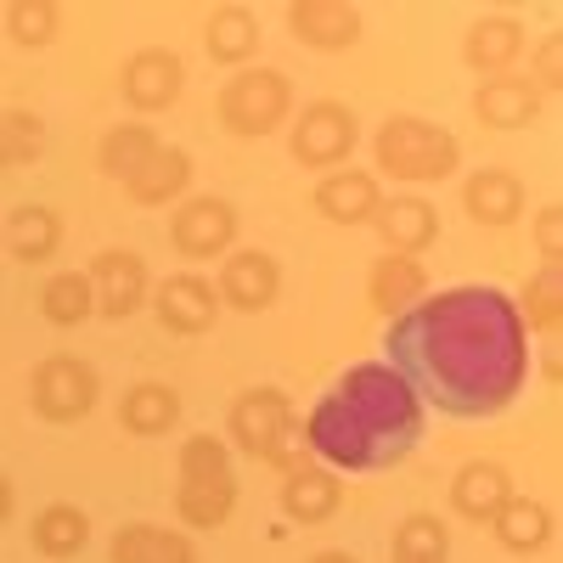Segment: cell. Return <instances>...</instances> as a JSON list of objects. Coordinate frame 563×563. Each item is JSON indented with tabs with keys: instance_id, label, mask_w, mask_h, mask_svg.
Masks as SVG:
<instances>
[{
	"instance_id": "cell-26",
	"label": "cell",
	"mask_w": 563,
	"mask_h": 563,
	"mask_svg": "<svg viewBox=\"0 0 563 563\" xmlns=\"http://www.w3.org/2000/svg\"><path fill=\"white\" fill-rule=\"evenodd\" d=\"M203 52L220 68H249L260 57V18L249 7H214L203 18Z\"/></svg>"
},
{
	"instance_id": "cell-8",
	"label": "cell",
	"mask_w": 563,
	"mask_h": 563,
	"mask_svg": "<svg viewBox=\"0 0 563 563\" xmlns=\"http://www.w3.org/2000/svg\"><path fill=\"white\" fill-rule=\"evenodd\" d=\"M355 147H361V119L350 102H333V97L305 102V113H294L288 124V153L305 169H339L350 164Z\"/></svg>"
},
{
	"instance_id": "cell-18",
	"label": "cell",
	"mask_w": 563,
	"mask_h": 563,
	"mask_svg": "<svg viewBox=\"0 0 563 563\" xmlns=\"http://www.w3.org/2000/svg\"><path fill=\"white\" fill-rule=\"evenodd\" d=\"M525 45H530V34H525V23L519 18H474L467 23V34H462V63L474 68L479 79H496V74H512V63L525 57Z\"/></svg>"
},
{
	"instance_id": "cell-19",
	"label": "cell",
	"mask_w": 563,
	"mask_h": 563,
	"mask_svg": "<svg viewBox=\"0 0 563 563\" xmlns=\"http://www.w3.org/2000/svg\"><path fill=\"white\" fill-rule=\"evenodd\" d=\"M474 119L485 130H530L541 119V90L530 85V74H496L479 79L474 90Z\"/></svg>"
},
{
	"instance_id": "cell-24",
	"label": "cell",
	"mask_w": 563,
	"mask_h": 563,
	"mask_svg": "<svg viewBox=\"0 0 563 563\" xmlns=\"http://www.w3.org/2000/svg\"><path fill=\"white\" fill-rule=\"evenodd\" d=\"M119 186H124V198L141 203V209H169V203L186 198V186H192V153H186V147H164V141H158V153L141 164L130 180H119Z\"/></svg>"
},
{
	"instance_id": "cell-17",
	"label": "cell",
	"mask_w": 563,
	"mask_h": 563,
	"mask_svg": "<svg viewBox=\"0 0 563 563\" xmlns=\"http://www.w3.org/2000/svg\"><path fill=\"white\" fill-rule=\"evenodd\" d=\"M288 34L305 52H350V45H361V12L350 0H294Z\"/></svg>"
},
{
	"instance_id": "cell-9",
	"label": "cell",
	"mask_w": 563,
	"mask_h": 563,
	"mask_svg": "<svg viewBox=\"0 0 563 563\" xmlns=\"http://www.w3.org/2000/svg\"><path fill=\"white\" fill-rule=\"evenodd\" d=\"M169 249L180 260H225L238 249V209H231V198H214V192L180 198L169 214Z\"/></svg>"
},
{
	"instance_id": "cell-14",
	"label": "cell",
	"mask_w": 563,
	"mask_h": 563,
	"mask_svg": "<svg viewBox=\"0 0 563 563\" xmlns=\"http://www.w3.org/2000/svg\"><path fill=\"white\" fill-rule=\"evenodd\" d=\"M310 203L327 225H372V214H378V203H384V186H378L372 169H327L316 180Z\"/></svg>"
},
{
	"instance_id": "cell-31",
	"label": "cell",
	"mask_w": 563,
	"mask_h": 563,
	"mask_svg": "<svg viewBox=\"0 0 563 563\" xmlns=\"http://www.w3.org/2000/svg\"><path fill=\"white\" fill-rule=\"evenodd\" d=\"M519 327L525 333H541V339H558L563 327V271L558 265H541L525 288H519Z\"/></svg>"
},
{
	"instance_id": "cell-28",
	"label": "cell",
	"mask_w": 563,
	"mask_h": 563,
	"mask_svg": "<svg viewBox=\"0 0 563 563\" xmlns=\"http://www.w3.org/2000/svg\"><path fill=\"white\" fill-rule=\"evenodd\" d=\"M29 547L40 558H52V563H68L90 547V512L74 507V501H52V507H40L34 512V525H29Z\"/></svg>"
},
{
	"instance_id": "cell-11",
	"label": "cell",
	"mask_w": 563,
	"mask_h": 563,
	"mask_svg": "<svg viewBox=\"0 0 563 563\" xmlns=\"http://www.w3.org/2000/svg\"><path fill=\"white\" fill-rule=\"evenodd\" d=\"M147 310L158 316L164 333H175V339H203L209 327L220 321V294H214V282H209V276H198V271H175V276L153 282Z\"/></svg>"
},
{
	"instance_id": "cell-37",
	"label": "cell",
	"mask_w": 563,
	"mask_h": 563,
	"mask_svg": "<svg viewBox=\"0 0 563 563\" xmlns=\"http://www.w3.org/2000/svg\"><path fill=\"white\" fill-rule=\"evenodd\" d=\"M536 249H541V265H558L563 260V209L558 203H541L536 209Z\"/></svg>"
},
{
	"instance_id": "cell-6",
	"label": "cell",
	"mask_w": 563,
	"mask_h": 563,
	"mask_svg": "<svg viewBox=\"0 0 563 563\" xmlns=\"http://www.w3.org/2000/svg\"><path fill=\"white\" fill-rule=\"evenodd\" d=\"M214 119L238 141H265L271 130H282L294 119V79L282 68H238L220 85Z\"/></svg>"
},
{
	"instance_id": "cell-25",
	"label": "cell",
	"mask_w": 563,
	"mask_h": 563,
	"mask_svg": "<svg viewBox=\"0 0 563 563\" xmlns=\"http://www.w3.org/2000/svg\"><path fill=\"white\" fill-rule=\"evenodd\" d=\"M108 563H198V547L169 525H124L108 541Z\"/></svg>"
},
{
	"instance_id": "cell-29",
	"label": "cell",
	"mask_w": 563,
	"mask_h": 563,
	"mask_svg": "<svg viewBox=\"0 0 563 563\" xmlns=\"http://www.w3.org/2000/svg\"><path fill=\"white\" fill-rule=\"evenodd\" d=\"M490 530H496V541H501L507 552L536 558V552H547V547H552L558 519H552V507H547V501H536V496H507V507L490 519Z\"/></svg>"
},
{
	"instance_id": "cell-23",
	"label": "cell",
	"mask_w": 563,
	"mask_h": 563,
	"mask_svg": "<svg viewBox=\"0 0 563 563\" xmlns=\"http://www.w3.org/2000/svg\"><path fill=\"white\" fill-rule=\"evenodd\" d=\"M63 249V214L45 203H23L0 220V254H12L18 265H45Z\"/></svg>"
},
{
	"instance_id": "cell-40",
	"label": "cell",
	"mask_w": 563,
	"mask_h": 563,
	"mask_svg": "<svg viewBox=\"0 0 563 563\" xmlns=\"http://www.w3.org/2000/svg\"><path fill=\"white\" fill-rule=\"evenodd\" d=\"M389 563H434V558H389Z\"/></svg>"
},
{
	"instance_id": "cell-15",
	"label": "cell",
	"mask_w": 563,
	"mask_h": 563,
	"mask_svg": "<svg viewBox=\"0 0 563 563\" xmlns=\"http://www.w3.org/2000/svg\"><path fill=\"white\" fill-rule=\"evenodd\" d=\"M372 231H378V243L384 254H422V249H434L440 238V209L429 198H417V192H395L378 203V214H372Z\"/></svg>"
},
{
	"instance_id": "cell-5",
	"label": "cell",
	"mask_w": 563,
	"mask_h": 563,
	"mask_svg": "<svg viewBox=\"0 0 563 563\" xmlns=\"http://www.w3.org/2000/svg\"><path fill=\"white\" fill-rule=\"evenodd\" d=\"M372 164H378L389 180L406 186H434L451 180L462 169V141L434 124V119H417V113H389L372 135Z\"/></svg>"
},
{
	"instance_id": "cell-39",
	"label": "cell",
	"mask_w": 563,
	"mask_h": 563,
	"mask_svg": "<svg viewBox=\"0 0 563 563\" xmlns=\"http://www.w3.org/2000/svg\"><path fill=\"white\" fill-rule=\"evenodd\" d=\"M310 563H361V558H355V552H339V547H327V552H316Z\"/></svg>"
},
{
	"instance_id": "cell-33",
	"label": "cell",
	"mask_w": 563,
	"mask_h": 563,
	"mask_svg": "<svg viewBox=\"0 0 563 563\" xmlns=\"http://www.w3.org/2000/svg\"><path fill=\"white\" fill-rule=\"evenodd\" d=\"M0 29H7V40L18 52H45L63 34V12H57V0H12L0 12Z\"/></svg>"
},
{
	"instance_id": "cell-4",
	"label": "cell",
	"mask_w": 563,
	"mask_h": 563,
	"mask_svg": "<svg viewBox=\"0 0 563 563\" xmlns=\"http://www.w3.org/2000/svg\"><path fill=\"white\" fill-rule=\"evenodd\" d=\"M238 512V474L231 445L214 434H192L175 451V519L186 530H220Z\"/></svg>"
},
{
	"instance_id": "cell-1",
	"label": "cell",
	"mask_w": 563,
	"mask_h": 563,
	"mask_svg": "<svg viewBox=\"0 0 563 563\" xmlns=\"http://www.w3.org/2000/svg\"><path fill=\"white\" fill-rule=\"evenodd\" d=\"M395 378L445 417H496L530 378V333L501 288H445L389 321Z\"/></svg>"
},
{
	"instance_id": "cell-34",
	"label": "cell",
	"mask_w": 563,
	"mask_h": 563,
	"mask_svg": "<svg viewBox=\"0 0 563 563\" xmlns=\"http://www.w3.org/2000/svg\"><path fill=\"white\" fill-rule=\"evenodd\" d=\"M389 558H434V563H451V530L440 512H406L395 525V547Z\"/></svg>"
},
{
	"instance_id": "cell-3",
	"label": "cell",
	"mask_w": 563,
	"mask_h": 563,
	"mask_svg": "<svg viewBox=\"0 0 563 563\" xmlns=\"http://www.w3.org/2000/svg\"><path fill=\"white\" fill-rule=\"evenodd\" d=\"M225 445L243 451L276 474H294V467L310 462V445H305V417L294 411V400L260 384V389H243L225 411Z\"/></svg>"
},
{
	"instance_id": "cell-36",
	"label": "cell",
	"mask_w": 563,
	"mask_h": 563,
	"mask_svg": "<svg viewBox=\"0 0 563 563\" xmlns=\"http://www.w3.org/2000/svg\"><path fill=\"white\" fill-rule=\"evenodd\" d=\"M530 85L541 90V102H547V97H558V90H563V40H558V34H547V40H541Z\"/></svg>"
},
{
	"instance_id": "cell-16",
	"label": "cell",
	"mask_w": 563,
	"mask_h": 563,
	"mask_svg": "<svg viewBox=\"0 0 563 563\" xmlns=\"http://www.w3.org/2000/svg\"><path fill=\"white\" fill-rule=\"evenodd\" d=\"M530 192H525V180L501 169V164H485L462 180V214L474 220V225H490V231H507L512 220L525 214Z\"/></svg>"
},
{
	"instance_id": "cell-21",
	"label": "cell",
	"mask_w": 563,
	"mask_h": 563,
	"mask_svg": "<svg viewBox=\"0 0 563 563\" xmlns=\"http://www.w3.org/2000/svg\"><path fill=\"white\" fill-rule=\"evenodd\" d=\"M507 496H519L512 490V474L501 462H462L456 467V479H451V512L467 525H490L496 512L507 507Z\"/></svg>"
},
{
	"instance_id": "cell-27",
	"label": "cell",
	"mask_w": 563,
	"mask_h": 563,
	"mask_svg": "<svg viewBox=\"0 0 563 563\" xmlns=\"http://www.w3.org/2000/svg\"><path fill=\"white\" fill-rule=\"evenodd\" d=\"M175 422H180V395H175L169 384L147 378V384H130V389H124V400H119V429H124V434H135V440H164Z\"/></svg>"
},
{
	"instance_id": "cell-7",
	"label": "cell",
	"mask_w": 563,
	"mask_h": 563,
	"mask_svg": "<svg viewBox=\"0 0 563 563\" xmlns=\"http://www.w3.org/2000/svg\"><path fill=\"white\" fill-rule=\"evenodd\" d=\"M97 400H102V378H97V366L79 361V355H45L29 372V406H34L40 422L68 429V422H85L97 411Z\"/></svg>"
},
{
	"instance_id": "cell-38",
	"label": "cell",
	"mask_w": 563,
	"mask_h": 563,
	"mask_svg": "<svg viewBox=\"0 0 563 563\" xmlns=\"http://www.w3.org/2000/svg\"><path fill=\"white\" fill-rule=\"evenodd\" d=\"M12 507H18V490H12V479H7V474H0V525L12 519Z\"/></svg>"
},
{
	"instance_id": "cell-13",
	"label": "cell",
	"mask_w": 563,
	"mask_h": 563,
	"mask_svg": "<svg viewBox=\"0 0 563 563\" xmlns=\"http://www.w3.org/2000/svg\"><path fill=\"white\" fill-rule=\"evenodd\" d=\"M214 294H220V310H238V316L271 310L276 294H282V265H276V254H265V249H231V254L220 260Z\"/></svg>"
},
{
	"instance_id": "cell-20",
	"label": "cell",
	"mask_w": 563,
	"mask_h": 563,
	"mask_svg": "<svg viewBox=\"0 0 563 563\" xmlns=\"http://www.w3.org/2000/svg\"><path fill=\"white\" fill-rule=\"evenodd\" d=\"M429 299V265L411 260V254H384V260H372L366 271V305L378 310V316H406L411 305Z\"/></svg>"
},
{
	"instance_id": "cell-32",
	"label": "cell",
	"mask_w": 563,
	"mask_h": 563,
	"mask_svg": "<svg viewBox=\"0 0 563 563\" xmlns=\"http://www.w3.org/2000/svg\"><path fill=\"white\" fill-rule=\"evenodd\" d=\"M153 153H158V130H153V124H113V130L97 141V169H102L108 180H130Z\"/></svg>"
},
{
	"instance_id": "cell-35",
	"label": "cell",
	"mask_w": 563,
	"mask_h": 563,
	"mask_svg": "<svg viewBox=\"0 0 563 563\" xmlns=\"http://www.w3.org/2000/svg\"><path fill=\"white\" fill-rule=\"evenodd\" d=\"M40 153H45V124H40V113H23V108L0 113V175L34 164Z\"/></svg>"
},
{
	"instance_id": "cell-30",
	"label": "cell",
	"mask_w": 563,
	"mask_h": 563,
	"mask_svg": "<svg viewBox=\"0 0 563 563\" xmlns=\"http://www.w3.org/2000/svg\"><path fill=\"white\" fill-rule=\"evenodd\" d=\"M40 316L52 327H85L97 316V294H90V276L85 271H52L40 282Z\"/></svg>"
},
{
	"instance_id": "cell-22",
	"label": "cell",
	"mask_w": 563,
	"mask_h": 563,
	"mask_svg": "<svg viewBox=\"0 0 563 563\" xmlns=\"http://www.w3.org/2000/svg\"><path fill=\"white\" fill-rule=\"evenodd\" d=\"M282 512H288L294 525H327L333 512L344 507V485L333 467H321V462H305L294 467V474H282Z\"/></svg>"
},
{
	"instance_id": "cell-10",
	"label": "cell",
	"mask_w": 563,
	"mask_h": 563,
	"mask_svg": "<svg viewBox=\"0 0 563 563\" xmlns=\"http://www.w3.org/2000/svg\"><path fill=\"white\" fill-rule=\"evenodd\" d=\"M186 90V63L169 45H141L119 68V97L130 113H169Z\"/></svg>"
},
{
	"instance_id": "cell-2",
	"label": "cell",
	"mask_w": 563,
	"mask_h": 563,
	"mask_svg": "<svg viewBox=\"0 0 563 563\" xmlns=\"http://www.w3.org/2000/svg\"><path fill=\"white\" fill-rule=\"evenodd\" d=\"M417 440H422V406L384 361L350 366L305 417V445L333 474L339 467H350V474L400 467L417 451Z\"/></svg>"
},
{
	"instance_id": "cell-12",
	"label": "cell",
	"mask_w": 563,
	"mask_h": 563,
	"mask_svg": "<svg viewBox=\"0 0 563 563\" xmlns=\"http://www.w3.org/2000/svg\"><path fill=\"white\" fill-rule=\"evenodd\" d=\"M85 276H90V294H97V316H108V321H130L153 299L147 260H141L135 249H102Z\"/></svg>"
}]
</instances>
